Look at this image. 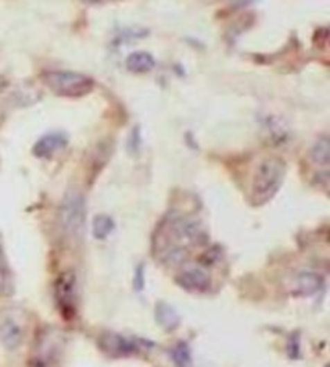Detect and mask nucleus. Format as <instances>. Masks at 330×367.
Segmentation results:
<instances>
[{"mask_svg":"<svg viewBox=\"0 0 330 367\" xmlns=\"http://www.w3.org/2000/svg\"><path fill=\"white\" fill-rule=\"evenodd\" d=\"M3 282V261H2V250H0V284Z\"/></svg>","mask_w":330,"mask_h":367,"instance_id":"17","label":"nucleus"},{"mask_svg":"<svg viewBox=\"0 0 330 367\" xmlns=\"http://www.w3.org/2000/svg\"><path fill=\"white\" fill-rule=\"evenodd\" d=\"M207 240V234L197 219L184 214H168L153 235V255L162 264L181 266Z\"/></svg>","mask_w":330,"mask_h":367,"instance_id":"1","label":"nucleus"},{"mask_svg":"<svg viewBox=\"0 0 330 367\" xmlns=\"http://www.w3.org/2000/svg\"><path fill=\"white\" fill-rule=\"evenodd\" d=\"M126 67L131 73L145 74L155 68V58L147 52H134L128 57Z\"/></svg>","mask_w":330,"mask_h":367,"instance_id":"11","label":"nucleus"},{"mask_svg":"<svg viewBox=\"0 0 330 367\" xmlns=\"http://www.w3.org/2000/svg\"><path fill=\"white\" fill-rule=\"evenodd\" d=\"M176 284L186 291L203 293L211 287V278L200 266H190L176 275Z\"/></svg>","mask_w":330,"mask_h":367,"instance_id":"7","label":"nucleus"},{"mask_svg":"<svg viewBox=\"0 0 330 367\" xmlns=\"http://www.w3.org/2000/svg\"><path fill=\"white\" fill-rule=\"evenodd\" d=\"M114 230V221L107 214H98L94 218L92 234L97 240H105Z\"/></svg>","mask_w":330,"mask_h":367,"instance_id":"14","label":"nucleus"},{"mask_svg":"<svg viewBox=\"0 0 330 367\" xmlns=\"http://www.w3.org/2000/svg\"><path fill=\"white\" fill-rule=\"evenodd\" d=\"M145 287V269L144 266H139L136 269V275H134V289L136 291H142Z\"/></svg>","mask_w":330,"mask_h":367,"instance_id":"16","label":"nucleus"},{"mask_svg":"<svg viewBox=\"0 0 330 367\" xmlns=\"http://www.w3.org/2000/svg\"><path fill=\"white\" fill-rule=\"evenodd\" d=\"M60 224L69 239L79 242L86 230V200L78 189H69L60 203Z\"/></svg>","mask_w":330,"mask_h":367,"instance_id":"3","label":"nucleus"},{"mask_svg":"<svg viewBox=\"0 0 330 367\" xmlns=\"http://www.w3.org/2000/svg\"><path fill=\"white\" fill-rule=\"evenodd\" d=\"M309 158L319 168H327L330 162V144L327 135H322L314 142L311 152H309Z\"/></svg>","mask_w":330,"mask_h":367,"instance_id":"13","label":"nucleus"},{"mask_svg":"<svg viewBox=\"0 0 330 367\" xmlns=\"http://www.w3.org/2000/svg\"><path fill=\"white\" fill-rule=\"evenodd\" d=\"M285 174H287V166H285L282 158H264L253 174L252 189H250V202L252 205L261 206L271 202L281 190Z\"/></svg>","mask_w":330,"mask_h":367,"instance_id":"2","label":"nucleus"},{"mask_svg":"<svg viewBox=\"0 0 330 367\" xmlns=\"http://www.w3.org/2000/svg\"><path fill=\"white\" fill-rule=\"evenodd\" d=\"M53 293L58 309L62 311L64 319L74 318L78 303V282L76 274L73 271H64V273L58 275L57 280H55Z\"/></svg>","mask_w":330,"mask_h":367,"instance_id":"5","label":"nucleus"},{"mask_svg":"<svg viewBox=\"0 0 330 367\" xmlns=\"http://www.w3.org/2000/svg\"><path fill=\"white\" fill-rule=\"evenodd\" d=\"M42 79L53 94L62 97H82L94 87L91 78L76 71H49Z\"/></svg>","mask_w":330,"mask_h":367,"instance_id":"4","label":"nucleus"},{"mask_svg":"<svg viewBox=\"0 0 330 367\" xmlns=\"http://www.w3.org/2000/svg\"><path fill=\"white\" fill-rule=\"evenodd\" d=\"M171 358L177 367H192V355L187 343H177L171 351Z\"/></svg>","mask_w":330,"mask_h":367,"instance_id":"15","label":"nucleus"},{"mask_svg":"<svg viewBox=\"0 0 330 367\" xmlns=\"http://www.w3.org/2000/svg\"><path fill=\"white\" fill-rule=\"evenodd\" d=\"M3 85H5V79L2 76H0V90L3 89Z\"/></svg>","mask_w":330,"mask_h":367,"instance_id":"18","label":"nucleus"},{"mask_svg":"<svg viewBox=\"0 0 330 367\" xmlns=\"http://www.w3.org/2000/svg\"><path fill=\"white\" fill-rule=\"evenodd\" d=\"M322 285H324L322 278L314 273H303L299 274L297 279V290L298 293L303 296L316 295L318 291L322 289Z\"/></svg>","mask_w":330,"mask_h":367,"instance_id":"12","label":"nucleus"},{"mask_svg":"<svg viewBox=\"0 0 330 367\" xmlns=\"http://www.w3.org/2000/svg\"><path fill=\"white\" fill-rule=\"evenodd\" d=\"M98 346L102 348L103 353L113 358H124V356H132L142 351L145 348H152V343L144 340H136V339H128V336L114 334V332H105L100 335L98 339Z\"/></svg>","mask_w":330,"mask_h":367,"instance_id":"6","label":"nucleus"},{"mask_svg":"<svg viewBox=\"0 0 330 367\" xmlns=\"http://www.w3.org/2000/svg\"><path fill=\"white\" fill-rule=\"evenodd\" d=\"M155 318H157V323L166 330L176 329L179 323H181L177 311L171 305L164 303V301H158L157 306H155Z\"/></svg>","mask_w":330,"mask_h":367,"instance_id":"9","label":"nucleus"},{"mask_svg":"<svg viewBox=\"0 0 330 367\" xmlns=\"http://www.w3.org/2000/svg\"><path fill=\"white\" fill-rule=\"evenodd\" d=\"M67 144H68L67 135L60 133H50L34 144L33 153L36 155L37 158H50L52 155L67 147Z\"/></svg>","mask_w":330,"mask_h":367,"instance_id":"8","label":"nucleus"},{"mask_svg":"<svg viewBox=\"0 0 330 367\" xmlns=\"http://www.w3.org/2000/svg\"><path fill=\"white\" fill-rule=\"evenodd\" d=\"M84 2H102V0H84Z\"/></svg>","mask_w":330,"mask_h":367,"instance_id":"19","label":"nucleus"},{"mask_svg":"<svg viewBox=\"0 0 330 367\" xmlns=\"http://www.w3.org/2000/svg\"><path fill=\"white\" fill-rule=\"evenodd\" d=\"M0 339H2V343L7 346L8 350L18 348L23 339L21 327L12 319H5L2 325H0Z\"/></svg>","mask_w":330,"mask_h":367,"instance_id":"10","label":"nucleus"}]
</instances>
